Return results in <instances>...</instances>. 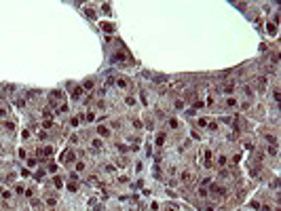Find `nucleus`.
<instances>
[{
	"instance_id": "1",
	"label": "nucleus",
	"mask_w": 281,
	"mask_h": 211,
	"mask_svg": "<svg viewBox=\"0 0 281 211\" xmlns=\"http://www.w3.org/2000/svg\"><path fill=\"white\" fill-rule=\"evenodd\" d=\"M72 158H74V154H72V152H66V154H63V161H66V163H70Z\"/></svg>"
},
{
	"instance_id": "2",
	"label": "nucleus",
	"mask_w": 281,
	"mask_h": 211,
	"mask_svg": "<svg viewBox=\"0 0 281 211\" xmlns=\"http://www.w3.org/2000/svg\"><path fill=\"white\" fill-rule=\"evenodd\" d=\"M102 28H104L106 32H112V25H110V23H102Z\"/></svg>"
},
{
	"instance_id": "3",
	"label": "nucleus",
	"mask_w": 281,
	"mask_h": 211,
	"mask_svg": "<svg viewBox=\"0 0 281 211\" xmlns=\"http://www.w3.org/2000/svg\"><path fill=\"white\" fill-rule=\"evenodd\" d=\"M97 131H99V135H108V129H104V127H99Z\"/></svg>"
}]
</instances>
